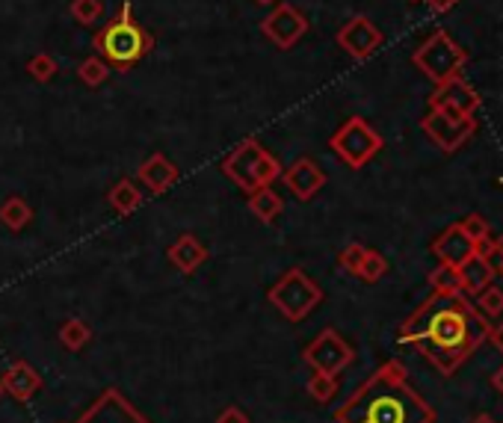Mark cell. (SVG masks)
<instances>
[{
	"mask_svg": "<svg viewBox=\"0 0 503 423\" xmlns=\"http://www.w3.org/2000/svg\"><path fill=\"white\" fill-rule=\"evenodd\" d=\"M382 146H385L382 137L362 116H350L329 139V149L334 151V158L343 166H350V169H364L382 151Z\"/></svg>",
	"mask_w": 503,
	"mask_h": 423,
	"instance_id": "52a82bcc",
	"label": "cell"
},
{
	"mask_svg": "<svg viewBox=\"0 0 503 423\" xmlns=\"http://www.w3.org/2000/svg\"><path fill=\"white\" fill-rule=\"evenodd\" d=\"M411 62H415V69L427 74L435 86H441L462 74L468 53L447 30H435L432 36L411 53Z\"/></svg>",
	"mask_w": 503,
	"mask_h": 423,
	"instance_id": "8992f818",
	"label": "cell"
},
{
	"mask_svg": "<svg viewBox=\"0 0 503 423\" xmlns=\"http://www.w3.org/2000/svg\"><path fill=\"white\" fill-rule=\"evenodd\" d=\"M246 205H249V214L258 222H264V226H276V219L282 216V210H285V198L278 196L270 184V187H261V190L249 193Z\"/></svg>",
	"mask_w": 503,
	"mask_h": 423,
	"instance_id": "ffe728a7",
	"label": "cell"
},
{
	"mask_svg": "<svg viewBox=\"0 0 503 423\" xmlns=\"http://www.w3.org/2000/svg\"><path fill=\"white\" fill-rule=\"evenodd\" d=\"M488 341L495 343V350L503 355V322H498V326H491V335H488Z\"/></svg>",
	"mask_w": 503,
	"mask_h": 423,
	"instance_id": "836d02e7",
	"label": "cell"
},
{
	"mask_svg": "<svg viewBox=\"0 0 503 423\" xmlns=\"http://www.w3.org/2000/svg\"><path fill=\"white\" fill-rule=\"evenodd\" d=\"M427 6L432 9V13H447V9L456 6V0H427Z\"/></svg>",
	"mask_w": 503,
	"mask_h": 423,
	"instance_id": "e575fe53",
	"label": "cell"
},
{
	"mask_svg": "<svg viewBox=\"0 0 503 423\" xmlns=\"http://www.w3.org/2000/svg\"><path fill=\"white\" fill-rule=\"evenodd\" d=\"M430 284H432V293H462L459 270L450 266V264L435 266V270L430 273Z\"/></svg>",
	"mask_w": 503,
	"mask_h": 423,
	"instance_id": "484cf974",
	"label": "cell"
},
{
	"mask_svg": "<svg viewBox=\"0 0 503 423\" xmlns=\"http://www.w3.org/2000/svg\"><path fill=\"white\" fill-rule=\"evenodd\" d=\"M282 181L290 193H294L299 202H311L323 187H326V172H323V166L311 158H296L294 163L282 169Z\"/></svg>",
	"mask_w": 503,
	"mask_h": 423,
	"instance_id": "4fadbf2b",
	"label": "cell"
},
{
	"mask_svg": "<svg viewBox=\"0 0 503 423\" xmlns=\"http://www.w3.org/2000/svg\"><path fill=\"white\" fill-rule=\"evenodd\" d=\"M456 270H459V284H462L465 296H477V293H483L488 284H495V266L486 258H479L477 252L465 264L456 266Z\"/></svg>",
	"mask_w": 503,
	"mask_h": 423,
	"instance_id": "d6986e66",
	"label": "cell"
},
{
	"mask_svg": "<svg viewBox=\"0 0 503 423\" xmlns=\"http://www.w3.org/2000/svg\"><path fill=\"white\" fill-rule=\"evenodd\" d=\"M495 249L500 252V258H503V234H500V237L495 240Z\"/></svg>",
	"mask_w": 503,
	"mask_h": 423,
	"instance_id": "f35d334b",
	"label": "cell"
},
{
	"mask_svg": "<svg viewBox=\"0 0 503 423\" xmlns=\"http://www.w3.org/2000/svg\"><path fill=\"white\" fill-rule=\"evenodd\" d=\"M474 252H477V243L462 231L459 222L447 226V228L439 234V237L432 240V255L439 258V264L459 266V264H465L468 258H471Z\"/></svg>",
	"mask_w": 503,
	"mask_h": 423,
	"instance_id": "9a60e30c",
	"label": "cell"
},
{
	"mask_svg": "<svg viewBox=\"0 0 503 423\" xmlns=\"http://www.w3.org/2000/svg\"><path fill=\"white\" fill-rule=\"evenodd\" d=\"M208 255H210L208 246L196 237V234H181V237L166 249V258H169V264L181 275H193L198 266L208 261Z\"/></svg>",
	"mask_w": 503,
	"mask_h": 423,
	"instance_id": "ac0fdd59",
	"label": "cell"
},
{
	"mask_svg": "<svg viewBox=\"0 0 503 423\" xmlns=\"http://www.w3.org/2000/svg\"><path fill=\"white\" fill-rule=\"evenodd\" d=\"M409 4H421V0H409Z\"/></svg>",
	"mask_w": 503,
	"mask_h": 423,
	"instance_id": "b9f144b4",
	"label": "cell"
},
{
	"mask_svg": "<svg viewBox=\"0 0 503 423\" xmlns=\"http://www.w3.org/2000/svg\"><path fill=\"white\" fill-rule=\"evenodd\" d=\"M308 27L311 24H308L305 13H302L299 6L282 0V4H276L273 13L261 21V36L270 39L278 51H290V48H296L299 39L308 33Z\"/></svg>",
	"mask_w": 503,
	"mask_h": 423,
	"instance_id": "30bf717a",
	"label": "cell"
},
{
	"mask_svg": "<svg viewBox=\"0 0 503 423\" xmlns=\"http://www.w3.org/2000/svg\"><path fill=\"white\" fill-rule=\"evenodd\" d=\"M474 305L483 311L488 320H495V317L503 314V291H500V287H495V284H488L483 293H477Z\"/></svg>",
	"mask_w": 503,
	"mask_h": 423,
	"instance_id": "f546056e",
	"label": "cell"
},
{
	"mask_svg": "<svg viewBox=\"0 0 503 423\" xmlns=\"http://www.w3.org/2000/svg\"><path fill=\"white\" fill-rule=\"evenodd\" d=\"M471 423H495V418H491V415H477Z\"/></svg>",
	"mask_w": 503,
	"mask_h": 423,
	"instance_id": "8d00e7d4",
	"label": "cell"
},
{
	"mask_svg": "<svg viewBox=\"0 0 503 423\" xmlns=\"http://www.w3.org/2000/svg\"><path fill=\"white\" fill-rule=\"evenodd\" d=\"M92 341V329H89V322L86 320H65L63 326H60V343L69 352H81L86 343Z\"/></svg>",
	"mask_w": 503,
	"mask_h": 423,
	"instance_id": "603a6c76",
	"label": "cell"
},
{
	"mask_svg": "<svg viewBox=\"0 0 503 423\" xmlns=\"http://www.w3.org/2000/svg\"><path fill=\"white\" fill-rule=\"evenodd\" d=\"M266 299H270V305L287 322H302V320H308L320 308V303L326 299V293H323V287L305 270L294 266V270H287L270 287Z\"/></svg>",
	"mask_w": 503,
	"mask_h": 423,
	"instance_id": "5b68a950",
	"label": "cell"
},
{
	"mask_svg": "<svg viewBox=\"0 0 503 423\" xmlns=\"http://www.w3.org/2000/svg\"><path fill=\"white\" fill-rule=\"evenodd\" d=\"M421 130L432 139L435 149H441L444 154H453L477 133V119L456 113V110L430 107V113L421 119Z\"/></svg>",
	"mask_w": 503,
	"mask_h": 423,
	"instance_id": "ba28073f",
	"label": "cell"
},
{
	"mask_svg": "<svg viewBox=\"0 0 503 423\" xmlns=\"http://www.w3.org/2000/svg\"><path fill=\"white\" fill-rule=\"evenodd\" d=\"M33 222V207L21 196H9L0 205V226L9 231H24Z\"/></svg>",
	"mask_w": 503,
	"mask_h": 423,
	"instance_id": "7402d4cb",
	"label": "cell"
},
{
	"mask_svg": "<svg viewBox=\"0 0 503 423\" xmlns=\"http://www.w3.org/2000/svg\"><path fill=\"white\" fill-rule=\"evenodd\" d=\"M74 423H151L119 388H107Z\"/></svg>",
	"mask_w": 503,
	"mask_h": 423,
	"instance_id": "7c38bea8",
	"label": "cell"
},
{
	"mask_svg": "<svg viewBox=\"0 0 503 423\" xmlns=\"http://www.w3.org/2000/svg\"><path fill=\"white\" fill-rule=\"evenodd\" d=\"M57 72H60L57 60H53L51 53H44V51L33 53V57L27 60V74H30L36 83H51L53 77H57Z\"/></svg>",
	"mask_w": 503,
	"mask_h": 423,
	"instance_id": "83f0119b",
	"label": "cell"
},
{
	"mask_svg": "<svg viewBox=\"0 0 503 423\" xmlns=\"http://www.w3.org/2000/svg\"><path fill=\"white\" fill-rule=\"evenodd\" d=\"M178 178H181L178 166L160 151H154L151 158H145L137 169V181L154 196H163L166 190H172V187L178 184Z\"/></svg>",
	"mask_w": 503,
	"mask_h": 423,
	"instance_id": "2e32d148",
	"label": "cell"
},
{
	"mask_svg": "<svg viewBox=\"0 0 503 423\" xmlns=\"http://www.w3.org/2000/svg\"><path fill=\"white\" fill-rule=\"evenodd\" d=\"M69 13L81 27H95L104 15V0H72Z\"/></svg>",
	"mask_w": 503,
	"mask_h": 423,
	"instance_id": "4316f807",
	"label": "cell"
},
{
	"mask_svg": "<svg viewBox=\"0 0 503 423\" xmlns=\"http://www.w3.org/2000/svg\"><path fill=\"white\" fill-rule=\"evenodd\" d=\"M491 335V320L465 293H432L400 326V341L411 343L435 370L453 376Z\"/></svg>",
	"mask_w": 503,
	"mask_h": 423,
	"instance_id": "6da1fadb",
	"label": "cell"
},
{
	"mask_svg": "<svg viewBox=\"0 0 503 423\" xmlns=\"http://www.w3.org/2000/svg\"><path fill=\"white\" fill-rule=\"evenodd\" d=\"M255 4H258V6H276L278 0H255Z\"/></svg>",
	"mask_w": 503,
	"mask_h": 423,
	"instance_id": "74e56055",
	"label": "cell"
},
{
	"mask_svg": "<svg viewBox=\"0 0 503 423\" xmlns=\"http://www.w3.org/2000/svg\"><path fill=\"white\" fill-rule=\"evenodd\" d=\"M364 252H367V246H362V243H350V246L341 249L338 266H341L343 273L355 275V270H359V264H362V258H364Z\"/></svg>",
	"mask_w": 503,
	"mask_h": 423,
	"instance_id": "4dcf8cb0",
	"label": "cell"
},
{
	"mask_svg": "<svg viewBox=\"0 0 503 423\" xmlns=\"http://www.w3.org/2000/svg\"><path fill=\"white\" fill-rule=\"evenodd\" d=\"M217 423H252V420H249V415H246L240 406H226L219 411Z\"/></svg>",
	"mask_w": 503,
	"mask_h": 423,
	"instance_id": "d6a6232c",
	"label": "cell"
},
{
	"mask_svg": "<svg viewBox=\"0 0 503 423\" xmlns=\"http://www.w3.org/2000/svg\"><path fill=\"white\" fill-rule=\"evenodd\" d=\"M95 53L110 62V69L128 72L154 51V36L133 18L131 0H121L119 13L95 33Z\"/></svg>",
	"mask_w": 503,
	"mask_h": 423,
	"instance_id": "3957f363",
	"label": "cell"
},
{
	"mask_svg": "<svg viewBox=\"0 0 503 423\" xmlns=\"http://www.w3.org/2000/svg\"><path fill=\"white\" fill-rule=\"evenodd\" d=\"M110 74H113V69H110V62L104 57H98V53H92V57H86L81 65H77V77H81L89 89L104 86L110 81Z\"/></svg>",
	"mask_w": 503,
	"mask_h": 423,
	"instance_id": "cb8c5ba5",
	"label": "cell"
},
{
	"mask_svg": "<svg viewBox=\"0 0 503 423\" xmlns=\"http://www.w3.org/2000/svg\"><path fill=\"white\" fill-rule=\"evenodd\" d=\"M308 394L314 403H332L334 394H338V376H329V373H317L308 380Z\"/></svg>",
	"mask_w": 503,
	"mask_h": 423,
	"instance_id": "f1b7e54d",
	"label": "cell"
},
{
	"mask_svg": "<svg viewBox=\"0 0 503 423\" xmlns=\"http://www.w3.org/2000/svg\"><path fill=\"white\" fill-rule=\"evenodd\" d=\"M142 190H140V184L133 181V178H121V181H116L113 187H110V193H107V205L116 210V214L121 216H131L133 210H140L142 205Z\"/></svg>",
	"mask_w": 503,
	"mask_h": 423,
	"instance_id": "44dd1931",
	"label": "cell"
},
{
	"mask_svg": "<svg viewBox=\"0 0 503 423\" xmlns=\"http://www.w3.org/2000/svg\"><path fill=\"white\" fill-rule=\"evenodd\" d=\"M491 385H495V388H498V391L503 394V364L498 367V370H495V373H491Z\"/></svg>",
	"mask_w": 503,
	"mask_h": 423,
	"instance_id": "d590c367",
	"label": "cell"
},
{
	"mask_svg": "<svg viewBox=\"0 0 503 423\" xmlns=\"http://www.w3.org/2000/svg\"><path fill=\"white\" fill-rule=\"evenodd\" d=\"M382 42H385L382 30H379L376 21L367 15H355L338 30V48L346 53V57H353L359 62L371 60L373 53L382 48Z\"/></svg>",
	"mask_w": 503,
	"mask_h": 423,
	"instance_id": "8fae6325",
	"label": "cell"
},
{
	"mask_svg": "<svg viewBox=\"0 0 503 423\" xmlns=\"http://www.w3.org/2000/svg\"><path fill=\"white\" fill-rule=\"evenodd\" d=\"M385 273H388L385 255L376 252V249H367L364 258H362V264H359V270H355V278H362L364 284H376V282H382Z\"/></svg>",
	"mask_w": 503,
	"mask_h": 423,
	"instance_id": "d4e9b609",
	"label": "cell"
},
{
	"mask_svg": "<svg viewBox=\"0 0 503 423\" xmlns=\"http://www.w3.org/2000/svg\"><path fill=\"white\" fill-rule=\"evenodd\" d=\"M4 394H6V391H4V382H0V397H4Z\"/></svg>",
	"mask_w": 503,
	"mask_h": 423,
	"instance_id": "60d3db41",
	"label": "cell"
},
{
	"mask_svg": "<svg viewBox=\"0 0 503 423\" xmlns=\"http://www.w3.org/2000/svg\"><path fill=\"white\" fill-rule=\"evenodd\" d=\"M4 391L18 399V403H30L33 397L42 391V373L27 361H13L9 370L4 373Z\"/></svg>",
	"mask_w": 503,
	"mask_h": 423,
	"instance_id": "e0dca14e",
	"label": "cell"
},
{
	"mask_svg": "<svg viewBox=\"0 0 503 423\" xmlns=\"http://www.w3.org/2000/svg\"><path fill=\"white\" fill-rule=\"evenodd\" d=\"M430 107H444V110H456V113L474 116L479 110V95H477V89L471 83H465L459 74V77H453V81L435 86Z\"/></svg>",
	"mask_w": 503,
	"mask_h": 423,
	"instance_id": "5bb4252c",
	"label": "cell"
},
{
	"mask_svg": "<svg viewBox=\"0 0 503 423\" xmlns=\"http://www.w3.org/2000/svg\"><path fill=\"white\" fill-rule=\"evenodd\" d=\"M302 359H305L308 367H314L317 373L338 376L355 361V350L341 338V332L323 329L320 335L311 341L305 350H302Z\"/></svg>",
	"mask_w": 503,
	"mask_h": 423,
	"instance_id": "9c48e42d",
	"label": "cell"
},
{
	"mask_svg": "<svg viewBox=\"0 0 503 423\" xmlns=\"http://www.w3.org/2000/svg\"><path fill=\"white\" fill-rule=\"evenodd\" d=\"M495 275H500L503 278V258L498 261V266H495Z\"/></svg>",
	"mask_w": 503,
	"mask_h": 423,
	"instance_id": "ab89813d",
	"label": "cell"
},
{
	"mask_svg": "<svg viewBox=\"0 0 503 423\" xmlns=\"http://www.w3.org/2000/svg\"><path fill=\"white\" fill-rule=\"evenodd\" d=\"M462 231L468 234V237H471L474 243H483V240H488V234H491V228H488V222L479 216V214H468L462 222Z\"/></svg>",
	"mask_w": 503,
	"mask_h": 423,
	"instance_id": "1f68e13d",
	"label": "cell"
},
{
	"mask_svg": "<svg viewBox=\"0 0 503 423\" xmlns=\"http://www.w3.org/2000/svg\"><path fill=\"white\" fill-rule=\"evenodd\" d=\"M222 175L237 187L240 193H255L261 187H270L273 181L282 178V163L264 146L261 139L246 137L237 149H231L222 160Z\"/></svg>",
	"mask_w": 503,
	"mask_h": 423,
	"instance_id": "277c9868",
	"label": "cell"
},
{
	"mask_svg": "<svg viewBox=\"0 0 503 423\" xmlns=\"http://www.w3.org/2000/svg\"><path fill=\"white\" fill-rule=\"evenodd\" d=\"M334 423H435V411L411 388L406 367L385 361L334 411Z\"/></svg>",
	"mask_w": 503,
	"mask_h": 423,
	"instance_id": "7a4b0ae2",
	"label": "cell"
}]
</instances>
